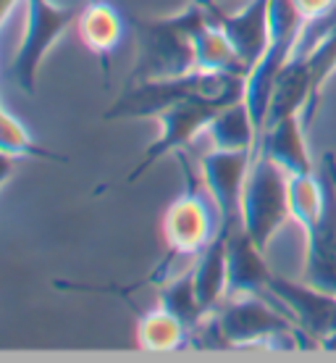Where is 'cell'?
Wrapping results in <instances>:
<instances>
[{"mask_svg":"<svg viewBox=\"0 0 336 363\" xmlns=\"http://www.w3.org/2000/svg\"><path fill=\"white\" fill-rule=\"evenodd\" d=\"M208 21H216V18L195 0L173 16L134 18L132 24L137 35V64L129 82L195 72L192 37Z\"/></svg>","mask_w":336,"mask_h":363,"instance_id":"1","label":"cell"},{"mask_svg":"<svg viewBox=\"0 0 336 363\" xmlns=\"http://www.w3.org/2000/svg\"><path fill=\"white\" fill-rule=\"evenodd\" d=\"M245 79L239 74H202L190 72L179 77H161V79H142L129 82L124 92L113 100L103 118L118 121V118H158L163 111L182 100L208 95V98H224V95H245Z\"/></svg>","mask_w":336,"mask_h":363,"instance_id":"2","label":"cell"},{"mask_svg":"<svg viewBox=\"0 0 336 363\" xmlns=\"http://www.w3.org/2000/svg\"><path fill=\"white\" fill-rule=\"evenodd\" d=\"M213 316L216 332L228 345H273L276 340H308L300 324L268 295H231Z\"/></svg>","mask_w":336,"mask_h":363,"instance_id":"3","label":"cell"},{"mask_svg":"<svg viewBox=\"0 0 336 363\" xmlns=\"http://www.w3.org/2000/svg\"><path fill=\"white\" fill-rule=\"evenodd\" d=\"M302 29H305V16L294 0H271V40L260 61L247 72L245 79V103L260 135H263L268 106H271L273 84L284 66L297 53Z\"/></svg>","mask_w":336,"mask_h":363,"instance_id":"4","label":"cell"},{"mask_svg":"<svg viewBox=\"0 0 336 363\" xmlns=\"http://www.w3.org/2000/svg\"><path fill=\"white\" fill-rule=\"evenodd\" d=\"M242 229L255 240L260 250H268L273 237L286 224L289 216V174L255 150L253 166L242 190Z\"/></svg>","mask_w":336,"mask_h":363,"instance_id":"5","label":"cell"},{"mask_svg":"<svg viewBox=\"0 0 336 363\" xmlns=\"http://www.w3.org/2000/svg\"><path fill=\"white\" fill-rule=\"evenodd\" d=\"M24 9H27V24L11 61V74L21 90L27 95H35L37 77L45 55L66 35V29L79 18V11L74 6H61L55 0H24Z\"/></svg>","mask_w":336,"mask_h":363,"instance_id":"6","label":"cell"},{"mask_svg":"<svg viewBox=\"0 0 336 363\" xmlns=\"http://www.w3.org/2000/svg\"><path fill=\"white\" fill-rule=\"evenodd\" d=\"M245 98V95H224V98H208V95H197V98L182 100L171 106L168 111H163L158 116L161 132L155 137L153 145H147V150L142 153L139 164L134 166V172L129 177V182H137L142 174L155 166L158 161H163L166 155L182 153L184 147H190L200 135H205V129L210 127V121L216 118L224 106L234 103V100Z\"/></svg>","mask_w":336,"mask_h":363,"instance_id":"7","label":"cell"},{"mask_svg":"<svg viewBox=\"0 0 336 363\" xmlns=\"http://www.w3.org/2000/svg\"><path fill=\"white\" fill-rule=\"evenodd\" d=\"M187 192L168 203L163 213V240L168 253L182 258H197L208 242L219 235V211L192 177H187Z\"/></svg>","mask_w":336,"mask_h":363,"instance_id":"8","label":"cell"},{"mask_svg":"<svg viewBox=\"0 0 336 363\" xmlns=\"http://www.w3.org/2000/svg\"><path fill=\"white\" fill-rule=\"evenodd\" d=\"M255 153L250 150H210L200 158L202 184L219 211V232L231 235L242 224V190L253 166Z\"/></svg>","mask_w":336,"mask_h":363,"instance_id":"9","label":"cell"},{"mask_svg":"<svg viewBox=\"0 0 336 363\" xmlns=\"http://www.w3.org/2000/svg\"><path fill=\"white\" fill-rule=\"evenodd\" d=\"M216 24L226 32L250 72L260 61L271 40V0H250L239 11H224Z\"/></svg>","mask_w":336,"mask_h":363,"instance_id":"10","label":"cell"},{"mask_svg":"<svg viewBox=\"0 0 336 363\" xmlns=\"http://www.w3.org/2000/svg\"><path fill=\"white\" fill-rule=\"evenodd\" d=\"M257 153H263L271 161H276L289 177L315 172L313 155L308 150L305 116L302 113H291V116H284L279 121L268 124L263 129V135H260Z\"/></svg>","mask_w":336,"mask_h":363,"instance_id":"11","label":"cell"},{"mask_svg":"<svg viewBox=\"0 0 336 363\" xmlns=\"http://www.w3.org/2000/svg\"><path fill=\"white\" fill-rule=\"evenodd\" d=\"M273 269L265 261V250L255 245L242 224L228 235V295H253L265 292Z\"/></svg>","mask_w":336,"mask_h":363,"instance_id":"12","label":"cell"},{"mask_svg":"<svg viewBox=\"0 0 336 363\" xmlns=\"http://www.w3.org/2000/svg\"><path fill=\"white\" fill-rule=\"evenodd\" d=\"M192 277L205 316L216 313L228 295V235L219 232L210 240L208 247L192 261Z\"/></svg>","mask_w":336,"mask_h":363,"instance_id":"13","label":"cell"},{"mask_svg":"<svg viewBox=\"0 0 336 363\" xmlns=\"http://www.w3.org/2000/svg\"><path fill=\"white\" fill-rule=\"evenodd\" d=\"M124 16L118 13L116 6H110L108 0H92L79 11L76 29L84 48H90V53L100 58L103 69H108L110 58L116 53V48L124 40Z\"/></svg>","mask_w":336,"mask_h":363,"instance_id":"14","label":"cell"},{"mask_svg":"<svg viewBox=\"0 0 336 363\" xmlns=\"http://www.w3.org/2000/svg\"><path fill=\"white\" fill-rule=\"evenodd\" d=\"M313 108V82H310V69L305 58L294 55L289 64L284 66L279 79L273 84L271 106H268V116H265V127L279 121L291 113H302L308 116ZM263 127V129H265Z\"/></svg>","mask_w":336,"mask_h":363,"instance_id":"15","label":"cell"},{"mask_svg":"<svg viewBox=\"0 0 336 363\" xmlns=\"http://www.w3.org/2000/svg\"><path fill=\"white\" fill-rule=\"evenodd\" d=\"M205 137L216 150H250V153H255L257 143H260V132L255 127L245 98L224 106L216 113V118L210 121V127L205 129Z\"/></svg>","mask_w":336,"mask_h":363,"instance_id":"16","label":"cell"},{"mask_svg":"<svg viewBox=\"0 0 336 363\" xmlns=\"http://www.w3.org/2000/svg\"><path fill=\"white\" fill-rule=\"evenodd\" d=\"M192 55H195V72L247 77L245 61L239 58L236 48L231 45L226 32L216 21H208L205 27L195 32V37H192Z\"/></svg>","mask_w":336,"mask_h":363,"instance_id":"17","label":"cell"},{"mask_svg":"<svg viewBox=\"0 0 336 363\" xmlns=\"http://www.w3.org/2000/svg\"><path fill=\"white\" fill-rule=\"evenodd\" d=\"M190 327L171 311L153 308L139 313L137 318V345L147 353H171L187 342Z\"/></svg>","mask_w":336,"mask_h":363,"instance_id":"18","label":"cell"},{"mask_svg":"<svg viewBox=\"0 0 336 363\" xmlns=\"http://www.w3.org/2000/svg\"><path fill=\"white\" fill-rule=\"evenodd\" d=\"M328 203V179L318 174H294L289 177V216L291 221L310 232L326 211Z\"/></svg>","mask_w":336,"mask_h":363,"instance_id":"19","label":"cell"},{"mask_svg":"<svg viewBox=\"0 0 336 363\" xmlns=\"http://www.w3.org/2000/svg\"><path fill=\"white\" fill-rule=\"evenodd\" d=\"M158 306L166 311H171L173 316H179L192 329H197L205 324V311L200 308V300L195 292V277H192V266L182 269V272L171 274L166 279L158 281Z\"/></svg>","mask_w":336,"mask_h":363,"instance_id":"20","label":"cell"},{"mask_svg":"<svg viewBox=\"0 0 336 363\" xmlns=\"http://www.w3.org/2000/svg\"><path fill=\"white\" fill-rule=\"evenodd\" d=\"M0 155H11V158H47V161H69L66 155H58L53 150L42 147L40 143H35V137L29 132V127L11 113V108L0 111Z\"/></svg>","mask_w":336,"mask_h":363,"instance_id":"21","label":"cell"},{"mask_svg":"<svg viewBox=\"0 0 336 363\" xmlns=\"http://www.w3.org/2000/svg\"><path fill=\"white\" fill-rule=\"evenodd\" d=\"M305 58V64L310 69V82H313V108L318 106L320 90L326 87V82L336 74V27L328 32L318 45L313 48L310 53L300 55Z\"/></svg>","mask_w":336,"mask_h":363,"instance_id":"22","label":"cell"},{"mask_svg":"<svg viewBox=\"0 0 336 363\" xmlns=\"http://www.w3.org/2000/svg\"><path fill=\"white\" fill-rule=\"evenodd\" d=\"M294 3H297L300 13L305 16V21H313V18L323 16V13L334 6V0H294Z\"/></svg>","mask_w":336,"mask_h":363,"instance_id":"23","label":"cell"},{"mask_svg":"<svg viewBox=\"0 0 336 363\" xmlns=\"http://www.w3.org/2000/svg\"><path fill=\"white\" fill-rule=\"evenodd\" d=\"M195 3H200L202 9L208 11V13H210V16H213V18H216V21H219L221 13H224V9H221V3H219V0H195Z\"/></svg>","mask_w":336,"mask_h":363,"instance_id":"24","label":"cell"},{"mask_svg":"<svg viewBox=\"0 0 336 363\" xmlns=\"http://www.w3.org/2000/svg\"><path fill=\"white\" fill-rule=\"evenodd\" d=\"M18 3H24V0H0V21L3 24L8 21V16L13 13V9H16Z\"/></svg>","mask_w":336,"mask_h":363,"instance_id":"25","label":"cell"}]
</instances>
